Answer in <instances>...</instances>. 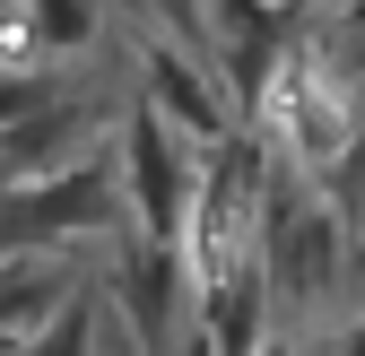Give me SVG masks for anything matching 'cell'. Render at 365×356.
<instances>
[{"label": "cell", "instance_id": "obj_11", "mask_svg": "<svg viewBox=\"0 0 365 356\" xmlns=\"http://www.w3.org/2000/svg\"><path fill=\"white\" fill-rule=\"evenodd\" d=\"M279 9H304V0H279Z\"/></svg>", "mask_w": 365, "mask_h": 356}, {"label": "cell", "instance_id": "obj_5", "mask_svg": "<svg viewBox=\"0 0 365 356\" xmlns=\"http://www.w3.org/2000/svg\"><path fill=\"white\" fill-rule=\"evenodd\" d=\"M78 287L87 278L70 270V252H0V356H18Z\"/></svg>", "mask_w": 365, "mask_h": 356}, {"label": "cell", "instance_id": "obj_9", "mask_svg": "<svg viewBox=\"0 0 365 356\" xmlns=\"http://www.w3.org/2000/svg\"><path fill=\"white\" fill-rule=\"evenodd\" d=\"M165 356H209V339H200V322H182V339H174Z\"/></svg>", "mask_w": 365, "mask_h": 356}, {"label": "cell", "instance_id": "obj_8", "mask_svg": "<svg viewBox=\"0 0 365 356\" xmlns=\"http://www.w3.org/2000/svg\"><path fill=\"white\" fill-rule=\"evenodd\" d=\"M96 356H140V347H130V339H122L113 322H96Z\"/></svg>", "mask_w": 365, "mask_h": 356}, {"label": "cell", "instance_id": "obj_1", "mask_svg": "<svg viewBox=\"0 0 365 356\" xmlns=\"http://www.w3.org/2000/svg\"><path fill=\"white\" fill-rule=\"evenodd\" d=\"M122 226V183H113V148L78 157L35 183H0V252H70L87 235Z\"/></svg>", "mask_w": 365, "mask_h": 356}, {"label": "cell", "instance_id": "obj_4", "mask_svg": "<svg viewBox=\"0 0 365 356\" xmlns=\"http://www.w3.org/2000/svg\"><path fill=\"white\" fill-rule=\"evenodd\" d=\"M140 105L174 130L182 148H200V157L235 130V113H226L209 61L192 53V43H174V35H148V43H140Z\"/></svg>", "mask_w": 365, "mask_h": 356}, {"label": "cell", "instance_id": "obj_6", "mask_svg": "<svg viewBox=\"0 0 365 356\" xmlns=\"http://www.w3.org/2000/svg\"><path fill=\"white\" fill-rule=\"evenodd\" d=\"M96 322H105V304H96V287H78L70 304H61V313L53 322H43L18 356H96Z\"/></svg>", "mask_w": 365, "mask_h": 356}, {"label": "cell", "instance_id": "obj_10", "mask_svg": "<svg viewBox=\"0 0 365 356\" xmlns=\"http://www.w3.org/2000/svg\"><path fill=\"white\" fill-rule=\"evenodd\" d=\"M339 356H365V313L348 322V339H339Z\"/></svg>", "mask_w": 365, "mask_h": 356}, {"label": "cell", "instance_id": "obj_3", "mask_svg": "<svg viewBox=\"0 0 365 356\" xmlns=\"http://www.w3.org/2000/svg\"><path fill=\"white\" fill-rule=\"evenodd\" d=\"M105 322L140 347V356H165L182 339V322H192V270H182V252H157L140 235L113 244V304Z\"/></svg>", "mask_w": 365, "mask_h": 356}, {"label": "cell", "instance_id": "obj_7", "mask_svg": "<svg viewBox=\"0 0 365 356\" xmlns=\"http://www.w3.org/2000/svg\"><path fill=\"white\" fill-rule=\"evenodd\" d=\"M130 9L165 18V35H174V43H192V53H200V0H130Z\"/></svg>", "mask_w": 365, "mask_h": 356}, {"label": "cell", "instance_id": "obj_2", "mask_svg": "<svg viewBox=\"0 0 365 356\" xmlns=\"http://www.w3.org/2000/svg\"><path fill=\"white\" fill-rule=\"evenodd\" d=\"M113 183H122V226L157 252H182L192 192H200V148H182L148 105H130L122 140H113Z\"/></svg>", "mask_w": 365, "mask_h": 356}]
</instances>
